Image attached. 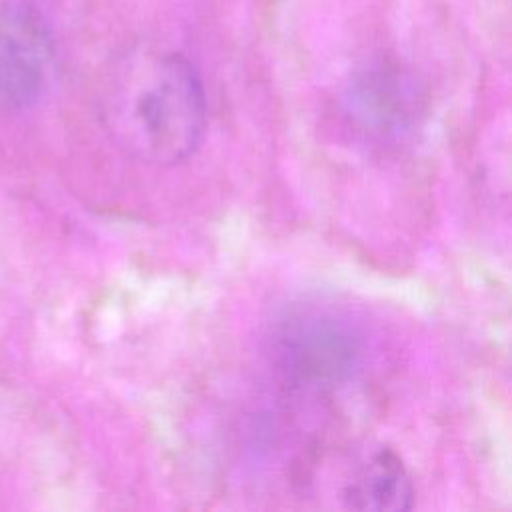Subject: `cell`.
I'll use <instances>...</instances> for the list:
<instances>
[{"label": "cell", "instance_id": "cell-3", "mask_svg": "<svg viewBox=\"0 0 512 512\" xmlns=\"http://www.w3.org/2000/svg\"><path fill=\"white\" fill-rule=\"evenodd\" d=\"M272 360L290 386L322 392L348 380L358 362V342L332 316L298 314L274 334Z\"/></svg>", "mask_w": 512, "mask_h": 512}, {"label": "cell", "instance_id": "cell-1", "mask_svg": "<svg viewBox=\"0 0 512 512\" xmlns=\"http://www.w3.org/2000/svg\"><path fill=\"white\" fill-rule=\"evenodd\" d=\"M100 114L124 154L150 166H176L198 150L208 106L202 78L184 54L138 46L108 72Z\"/></svg>", "mask_w": 512, "mask_h": 512}, {"label": "cell", "instance_id": "cell-4", "mask_svg": "<svg viewBox=\"0 0 512 512\" xmlns=\"http://www.w3.org/2000/svg\"><path fill=\"white\" fill-rule=\"evenodd\" d=\"M56 44L44 14L26 0L0 4V112L32 108L48 92Z\"/></svg>", "mask_w": 512, "mask_h": 512}, {"label": "cell", "instance_id": "cell-5", "mask_svg": "<svg viewBox=\"0 0 512 512\" xmlns=\"http://www.w3.org/2000/svg\"><path fill=\"white\" fill-rule=\"evenodd\" d=\"M342 500L362 512H402L414 502V486L406 464L394 448L378 446L348 474Z\"/></svg>", "mask_w": 512, "mask_h": 512}, {"label": "cell", "instance_id": "cell-2", "mask_svg": "<svg viewBox=\"0 0 512 512\" xmlns=\"http://www.w3.org/2000/svg\"><path fill=\"white\" fill-rule=\"evenodd\" d=\"M342 114L362 140L398 144L418 128L424 116V92L402 64L376 60L350 76L342 92Z\"/></svg>", "mask_w": 512, "mask_h": 512}]
</instances>
